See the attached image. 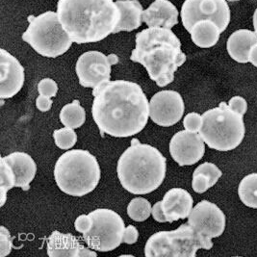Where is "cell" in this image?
I'll list each match as a JSON object with an SVG mask.
<instances>
[{
    "mask_svg": "<svg viewBox=\"0 0 257 257\" xmlns=\"http://www.w3.org/2000/svg\"><path fill=\"white\" fill-rule=\"evenodd\" d=\"M12 238L9 230L5 226L0 227V256L8 255L12 250Z\"/></svg>",
    "mask_w": 257,
    "mask_h": 257,
    "instance_id": "f546056e",
    "label": "cell"
},
{
    "mask_svg": "<svg viewBox=\"0 0 257 257\" xmlns=\"http://www.w3.org/2000/svg\"><path fill=\"white\" fill-rule=\"evenodd\" d=\"M244 116L233 111L228 104L221 102L206 111L199 135L204 143L219 152H229L241 145L245 137Z\"/></svg>",
    "mask_w": 257,
    "mask_h": 257,
    "instance_id": "8992f818",
    "label": "cell"
},
{
    "mask_svg": "<svg viewBox=\"0 0 257 257\" xmlns=\"http://www.w3.org/2000/svg\"><path fill=\"white\" fill-rule=\"evenodd\" d=\"M38 91L41 95L51 98L56 96L58 92V85L51 78H45L38 84Z\"/></svg>",
    "mask_w": 257,
    "mask_h": 257,
    "instance_id": "83f0119b",
    "label": "cell"
},
{
    "mask_svg": "<svg viewBox=\"0 0 257 257\" xmlns=\"http://www.w3.org/2000/svg\"><path fill=\"white\" fill-rule=\"evenodd\" d=\"M61 122L70 128H79L86 120V113L78 100L64 106L60 112Z\"/></svg>",
    "mask_w": 257,
    "mask_h": 257,
    "instance_id": "cb8c5ba5",
    "label": "cell"
},
{
    "mask_svg": "<svg viewBox=\"0 0 257 257\" xmlns=\"http://www.w3.org/2000/svg\"><path fill=\"white\" fill-rule=\"evenodd\" d=\"M115 3L119 10L120 19L114 34L120 31L130 32L139 28L144 12L140 2L138 0H117Z\"/></svg>",
    "mask_w": 257,
    "mask_h": 257,
    "instance_id": "44dd1931",
    "label": "cell"
},
{
    "mask_svg": "<svg viewBox=\"0 0 257 257\" xmlns=\"http://www.w3.org/2000/svg\"><path fill=\"white\" fill-rule=\"evenodd\" d=\"M194 199L190 193L182 188L169 190L162 200V209L166 222H174L189 217L193 210Z\"/></svg>",
    "mask_w": 257,
    "mask_h": 257,
    "instance_id": "ac0fdd59",
    "label": "cell"
},
{
    "mask_svg": "<svg viewBox=\"0 0 257 257\" xmlns=\"http://www.w3.org/2000/svg\"><path fill=\"white\" fill-rule=\"evenodd\" d=\"M257 44V35L247 29H240L229 36L226 48L229 56L238 63L249 62L250 49Z\"/></svg>",
    "mask_w": 257,
    "mask_h": 257,
    "instance_id": "ffe728a7",
    "label": "cell"
},
{
    "mask_svg": "<svg viewBox=\"0 0 257 257\" xmlns=\"http://www.w3.org/2000/svg\"><path fill=\"white\" fill-rule=\"evenodd\" d=\"M182 96L176 91H161L150 101V117L156 124L169 127L177 123L184 114Z\"/></svg>",
    "mask_w": 257,
    "mask_h": 257,
    "instance_id": "5bb4252c",
    "label": "cell"
},
{
    "mask_svg": "<svg viewBox=\"0 0 257 257\" xmlns=\"http://www.w3.org/2000/svg\"><path fill=\"white\" fill-rule=\"evenodd\" d=\"M170 152L179 166L198 163L205 153L204 141L198 133L182 130L177 132L170 143Z\"/></svg>",
    "mask_w": 257,
    "mask_h": 257,
    "instance_id": "9a60e30c",
    "label": "cell"
},
{
    "mask_svg": "<svg viewBox=\"0 0 257 257\" xmlns=\"http://www.w3.org/2000/svg\"><path fill=\"white\" fill-rule=\"evenodd\" d=\"M152 210V204L148 199L135 198L129 202L127 215L135 222H144L150 218Z\"/></svg>",
    "mask_w": 257,
    "mask_h": 257,
    "instance_id": "484cf974",
    "label": "cell"
},
{
    "mask_svg": "<svg viewBox=\"0 0 257 257\" xmlns=\"http://www.w3.org/2000/svg\"><path fill=\"white\" fill-rule=\"evenodd\" d=\"M222 176V171L215 164L209 162L201 164L193 174V190L198 194H202L213 187Z\"/></svg>",
    "mask_w": 257,
    "mask_h": 257,
    "instance_id": "603a6c76",
    "label": "cell"
},
{
    "mask_svg": "<svg viewBox=\"0 0 257 257\" xmlns=\"http://www.w3.org/2000/svg\"><path fill=\"white\" fill-rule=\"evenodd\" d=\"M249 62L257 68V44H255L250 49L249 53Z\"/></svg>",
    "mask_w": 257,
    "mask_h": 257,
    "instance_id": "d590c367",
    "label": "cell"
},
{
    "mask_svg": "<svg viewBox=\"0 0 257 257\" xmlns=\"http://www.w3.org/2000/svg\"><path fill=\"white\" fill-rule=\"evenodd\" d=\"M181 20L187 31L199 21L208 20L217 24L222 33L230 23V9L225 0H185Z\"/></svg>",
    "mask_w": 257,
    "mask_h": 257,
    "instance_id": "8fae6325",
    "label": "cell"
},
{
    "mask_svg": "<svg viewBox=\"0 0 257 257\" xmlns=\"http://www.w3.org/2000/svg\"><path fill=\"white\" fill-rule=\"evenodd\" d=\"M238 195L245 206L257 208V174L245 176L238 188Z\"/></svg>",
    "mask_w": 257,
    "mask_h": 257,
    "instance_id": "d4e9b609",
    "label": "cell"
},
{
    "mask_svg": "<svg viewBox=\"0 0 257 257\" xmlns=\"http://www.w3.org/2000/svg\"><path fill=\"white\" fill-rule=\"evenodd\" d=\"M227 1H232L233 2V1H239V0H227Z\"/></svg>",
    "mask_w": 257,
    "mask_h": 257,
    "instance_id": "74e56055",
    "label": "cell"
},
{
    "mask_svg": "<svg viewBox=\"0 0 257 257\" xmlns=\"http://www.w3.org/2000/svg\"><path fill=\"white\" fill-rule=\"evenodd\" d=\"M59 20L73 43H96L114 34L120 19L113 0H59Z\"/></svg>",
    "mask_w": 257,
    "mask_h": 257,
    "instance_id": "7a4b0ae2",
    "label": "cell"
},
{
    "mask_svg": "<svg viewBox=\"0 0 257 257\" xmlns=\"http://www.w3.org/2000/svg\"><path fill=\"white\" fill-rule=\"evenodd\" d=\"M130 59L143 65L159 87H165L175 80V72L187 57L171 29L150 27L136 34V47Z\"/></svg>",
    "mask_w": 257,
    "mask_h": 257,
    "instance_id": "3957f363",
    "label": "cell"
},
{
    "mask_svg": "<svg viewBox=\"0 0 257 257\" xmlns=\"http://www.w3.org/2000/svg\"><path fill=\"white\" fill-rule=\"evenodd\" d=\"M138 238H139V231L134 225L130 224L127 227H125L123 239H122L123 243H125L127 245H133L137 242Z\"/></svg>",
    "mask_w": 257,
    "mask_h": 257,
    "instance_id": "d6a6232c",
    "label": "cell"
},
{
    "mask_svg": "<svg viewBox=\"0 0 257 257\" xmlns=\"http://www.w3.org/2000/svg\"><path fill=\"white\" fill-rule=\"evenodd\" d=\"M228 106L239 114L241 115H245L247 111V102L245 100L244 97L242 96H239V95H236L233 96L232 98H230L229 102H228Z\"/></svg>",
    "mask_w": 257,
    "mask_h": 257,
    "instance_id": "1f68e13d",
    "label": "cell"
},
{
    "mask_svg": "<svg viewBox=\"0 0 257 257\" xmlns=\"http://www.w3.org/2000/svg\"><path fill=\"white\" fill-rule=\"evenodd\" d=\"M253 27H254V32L256 33L257 35V8L253 14Z\"/></svg>",
    "mask_w": 257,
    "mask_h": 257,
    "instance_id": "8d00e7d4",
    "label": "cell"
},
{
    "mask_svg": "<svg viewBox=\"0 0 257 257\" xmlns=\"http://www.w3.org/2000/svg\"><path fill=\"white\" fill-rule=\"evenodd\" d=\"M89 215L94 220V225L90 232L83 234V238L91 249L107 252L116 249L123 243L125 225L117 212L100 208Z\"/></svg>",
    "mask_w": 257,
    "mask_h": 257,
    "instance_id": "9c48e42d",
    "label": "cell"
},
{
    "mask_svg": "<svg viewBox=\"0 0 257 257\" xmlns=\"http://www.w3.org/2000/svg\"><path fill=\"white\" fill-rule=\"evenodd\" d=\"M193 43L200 48L214 47L220 39L221 31L218 25L212 21L204 20L194 24L188 31Z\"/></svg>",
    "mask_w": 257,
    "mask_h": 257,
    "instance_id": "7402d4cb",
    "label": "cell"
},
{
    "mask_svg": "<svg viewBox=\"0 0 257 257\" xmlns=\"http://www.w3.org/2000/svg\"><path fill=\"white\" fill-rule=\"evenodd\" d=\"M178 11L169 0H154L152 5L143 12V22L149 27H162L172 29L178 24Z\"/></svg>",
    "mask_w": 257,
    "mask_h": 257,
    "instance_id": "d6986e66",
    "label": "cell"
},
{
    "mask_svg": "<svg viewBox=\"0 0 257 257\" xmlns=\"http://www.w3.org/2000/svg\"><path fill=\"white\" fill-rule=\"evenodd\" d=\"M25 74L23 65L5 49H0V97L11 98L24 87Z\"/></svg>",
    "mask_w": 257,
    "mask_h": 257,
    "instance_id": "2e32d148",
    "label": "cell"
},
{
    "mask_svg": "<svg viewBox=\"0 0 257 257\" xmlns=\"http://www.w3.org/2000/svg\"><path fill=\"white\" fill-rule=\"evenodd\" d=\"M54 177L62 192L72 197H83L98 185L101 171L93 154L84 150H72L59 157Z\"/></svg>",
    "mask_w": 257,
    "mask_h": 257,
    "instance_id": "5b68a950",
    "label": "cell"
},
{
    "mask_svg": "<svg viewBox=\"0 0 257 257\" xmlns=\"http://www.w3.org/2000/svg\"><path fill=\"white\" fill-rule=\"evenodd\" d=\"M118 63L116 54L105 55L99 51H88L77 60L75 71L80 85L96 88L111 79V68Z\"/></svg>",
    "mask_w": 257,
    "mask_h": 257,
    "instance_id": "7c38bea8",
    "label": "cell"
},
{
    "mask_svg": "<svg viewBox=\"0 0 257 257\" xmlns=\"http://www.w3.org/2000/svg\"><path fill=\"white\" fill-rule=\"evenodd\" d=\"M53 138L56 146L61 150H70L77 142V135L73 128L64 127L53 132Z\"/></svg>",
    "mask_w": 257,
    "mask_h": 257,
    "instance_id": "4316f807",
    "label": "cell"
},
{
    "mask_svg": "<svg viewBox=\"0 0 257 257\" xmlns=\"http://www.w3.org/2000/svg\"><path fill=\"white\" fill-rule=\"evenodd\" d=\"M213 242L199 233L189 223L181 224L176 230L153 234L145 245L147 257H195L197 251L211 249Z\"/></svg>",
    "mask_w": 257,
    "mask_h": 257,
    "instance_id": "ba28073f",
    "label": "cell"
},
{
    "mask_svg": "<svg viewBox=\"0 0 257 257\" xmlns=\"http://www.w3.org/2000/svg\"><path fill=\"white\" fill-rule=\"evenodd\" d=\"M94 225V220L90 215H80L74 222L76 231L82 234H87L91 231Z\"/></svg>",
    "mask_w": 257,
    "mask_h": 257,
    "instance_id": "4dcf8cb0",
    "label": "cell"
},
{
    "mask_svg": "<svg viewBox=\"0 0 257 257\" xmlns=\"http://www.w3.org/2000/svg\"><path fill=\"white\" fill-rule=\"evenodd\" d=\"M0 196L1 206L6 201V194L14 187L28 191L37 173L33 158L25 152H13L0 159Z\"/></svg>",
    "mask_w": 257,
    "mask_h": 257,
    "instance_id": "30bf717a",
    "label": "cell"
},
{
    "mask_svg": "<svg viewBox=\"0 0 257 257\" xmlns=\"http://www.w3.org/2000/svg\"><path fill=\"white\" fill-rule=\"evenodd\" d=\"M188 223L197 233L212 240L223 233L226 219L224 213L215 203L202 200L193 208L188 217Z\"/></svg>",
    "mask_w": 257,
    "mask_h": 257,
    "instance_id": "4fadbf2b",
    "label": "cell"
},
{
    "mask_svg": "<svg viewBox=\"0 0 257 257\" xmlns=\"http://www.w3.org/2000/svg\"><path fill=\"white\" fill-rule=\"evenodd\" d=\"M153 219L158 222H166V219L164 216L163 209H162V201H158L154 204L152 210Z\"/></svg>",
    "mask_w": 257,
    "mask_h": 257,
    "instance_id": "e575fe53",
    "label": "cell"
},
{
    "mask_svg": "<svg viewBox=\"0 0 257 257\" xmlns=\"http://www.w3.org/2000/svg\"><path fill=\"white\" fill-rule=\"evenodd\" d=\"M92 114L101 134L126 138L147 125L150 102L140 86L126 80L108 81L94 88Z\"/></svg>",
    "mask_w": 257,
    "mask_h": 257,
    "instance_id": "6da1fadb",
    "label": "cell"
},
{
    "mask_svg": "<svg viewBox=\"0 0 257 257\" xmlns=\"http://www.w3.org/2000/svg\"><path fill=\"white\" fill-rule=\"evenodd\" d=\"M203 124V118L198 113H189L183 119V125L188 131L198 133Z\"/></svg>",
    "mask_w": 257,
    "mask_h": 257,
    "instance_id": "f1b7e54d",
    "label": "cell"
},
{
    "mask_svg": "<svg viewBox=\"0 0 257 257\" xmlns=\"http://www.w3.org/2000/svg\"><path fill=\"white\" fill-rule=\"evenodd\" d=\"M29 26L23 34V40L40 55L56 58L70 49L72 40L64 29L58 14L47 11L38 17H28Z\"/></svg>",
    "mask_w": 257,
    "mask_h": 257,
    "instance_id": "52a82bcc",
    "label": "cell"
},
{
    "mask_svg": "<svg viewBox=\"0 0 257 257\" xmlns=\"http://www.w3.org/2000/svg\"><path fill=\"white\" fill-rule=\"evenodd\" d=\"M53 101L50 99V97H47L45 95H41L36 99V106L41 112H47L51 109Z\"/></svg>",
    "mask_w": 257,
    "mask_h": 257,
    "instance_id": "836d02e7",
    "label": "cell"
},
{
    "mask_svg": "<svg viewBox=\"0 0 257 257\" xmlns=\"http://www.w3.org/2000/svg\"><path fill=\"white\" fill-rule=\"evenodd\" d=\"M47 254L50 257H95L94 250L85 247L72 234L57 230L50 234L47 240Z\"/></svg>",
    "mask_w": 257,
    "mask_h": 257,
    "instance_id": "e0dca14e",
    "label": "cell"
},
{
    "mask_svg": "<svg viewBox=\"0 0 257 257\" xmlns=\"http://www.w3.org/2000/svg\"><path fill=\"white\" fill-rule=\"evenodd\" d=\"M166 162V157L156 148L134 138L117 161V177L129 193L147 195L163 183Z\"/></svg>",
    "mask_w": 257,
    "mask_h": 257,
    "instance_id": "277c9868",
    "label": "cell"
}]
</instances>
